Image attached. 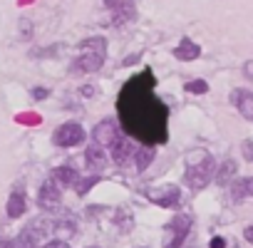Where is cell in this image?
<instances>
[{
    "label": "cell",
    "mask_w": 253,
    "mask_h": 248,
    "mask_svg": "<svg viewBox=\"0 0 253 248\" xmlns=\"http://www.w3.org/2000/svg\"><path fill=\"white\" fill-rule=\"evenodd\" d=\"M167 104L154 97V77L152 72H142L129 80L119 97V117L126 137H137L142 144H162L167 142Z\"/></svg>",
    "instance_id": "obj_1"
},
{
    "label": "cell",
    "mask_w": 253,
    "mask_h": 248,
    "mask_svg": "<svg viewBox=\"0 0 253 248\" xmlns=\"http://www.w3.org/2000/svg\"><path fill=\"white\" fill-rule=\"evenodd\" d=\"M104 60H107V40L102 38V35H94V38H87V40H82L80 42V47H77V57H75V62L70 65V72L75 75H92V72H97L102 65H104Z\"/></svg>",
    "instance_id": "obj_2"
},
{
    "label": "cell",
    "mask_w": 253,
    "mask_h": 248,
    "mask_svg": "<svg viewBox=\"0 0 253 248\" xmlns=\"http://www.w3.org/2000/svg\"><path fill=\"white\" fill-rule=\"evenodd\" d=\"M199 159H191L189 166H186V174H184V184L191 189V191H201L206 189L211 181H213V174H216V162L211 154L206 152H196Z\"/></svg>",
    "instance_id": "obj_3"
},
{
    "label": "cell",
    "mask_w": 253,
    "mask_h": 248,
    "mask_svg": "<svg viewBox=\"0 0 253 248\" xmlns=\"http://www.w3.org/2000/svg\"><path fill=\"white\" fill-rule=\"evenodd\" d=\"M191 223H194V218L189 213H174V218L164 228L162 248H181V243L186 241V236L191 231Z\"/></svg>",
    "instance_id": "obj_4"
},
{
    "label": "cell",
    "mask_w": 253,
    "mask_h": 248,
    "mask_svg": "<svg viewBox=\"0 0 253 248\" xmlns=\"http://www.w3.org/2000/svg\"><path fill=\"white\" fill-rule=\"evenodd\" d=\"M84 129L80 127L77 122H65V124H60V127L55 129V134H52V144L55 147H62V149H72V147H80L82 142H84Z\"/></svg>",
    "instance_id": "obj_5"
},
{
    "label": "cell",
    "mask_w": 253,
    "mask_h": 248,
    "mask_svg": "<svg viewBox=\"0 0 253 248\" xmlns=\"http://www.w3.org/2000/svg\"><path fill=\"white\" fill-rule=\"evenodd\" d=\"M134 152H137V147H134V142L126 137V134H119V137L109 144V154H112V162H114L117 166H129V164H134Z\"/></svg>",
    "instance_id": "obj_6"
},
{
    "label": "cell",
    "mask_w": 253,
    "mask_h": 248,
    "mask_svg": "<svg viewBox=\"0 0 253 248\" xmlns=\"http://www.w3.org/2000/svg\"><path fill=\"white\" fill-rule=\"evenodd\" d=\"M104 5L112 10V23L124 25L137 18V0H104Z\"/></svg>",
    "instance_id": "obj_7"
},
{
    "label": "cell",
    "mask_w": 253,
    "mask_h": 248,
    "mask_svg": "<svg viewBox=\"0 0 253 248\" xmlns=\"http://www.w3.org/2000/svg\"><path fill=\"white\" fill-rule=\"evenodd\" d=\"M38 204H40L42 211H55V208L62 204V189H60L52 179L42 181L40 194H38Z\"/></svg>",
    "instance_id": "obj_8"
},
{
    "label": "cell",
    "mask_w": 253,
    "mask_h": 248,
    "mask_svg": "<svg viewBox=\"0 0 253 248\" xmlns=\"http://www.w3.org/2000/svg\"><path fill=\"white\" fill-rule=\"evenodd\" d=\"M149 199H152L157 206H162V208H174V206H179V201H181V191H179V186H174V184H164V186H159V189H152Z\"/></svg>",
    "instance_id": "obj_9"
},
{
    "label": "cell",
    "mask_w": 253,
    "mask_h": 248,
    "mask_svg": "<svg viewBox=\"0 0 253 248\" xmlns=\"http://www.w3.org/2000/svg\"><path fill=\"white\" fill-rule=\"evenodd\" d=\"M122 132H119V127L114 124V119H104V122H99L97 127H94V132H92V139H94V147H109L117 137H119Z\"/></svg>",
    "instance_id": "obj_10"
},
{
    "label": "cell",
    "mask_w": 253,
    "mask_h": 248,
    "mask_svg": "<svg viewBox=\"0 0 253 248\" xmlns=\"http://www.w3.org/2000/svg\"><path fill=\"white\" fill-rule=\"evenodd\" d=\"M231 104L243 114V119H253V92L251 89H233Z\"/></svg>",
    "instance_id": "obj_11"
},
{
    "label": "cell",
    "mask_w": 253,
    "mask_h": 248,
    "mask_svg": "<svg viewBox=\"0 0 253 248\" xmlns=\"http://www.w3.org/2000/svg\"><path fill=\"white\" fill-rule=\"evenodd\" d=\"M84 164H87V169H89V174L92 176H99L102 171H104V166H107V157H104V149L102 147H87V152H84Z\"/></svg>",
    "instance_id": "obj_12"
},
{
    "label": "cell",
    "mask_w": 253,
    "mask_h": 248,
    "mask_svg": "<svg viewBox=\"0 0 253 248\" xmlns=\"http://www.w3.org/2000/svg\"><path fill=\"white\" fill-rule=\"evenodd\" d=\"M199 55H201V47H199L191 38H181V42L174 47V57L181 60V62H191V60H196Z\"/></svg>",
    "instance_id": "obj_13"
},
{
    "label": "cell",
    "mask_w": 253,
    "mask_h": 248,
    "mask_svg": "<svg viewBox=\"0 0 253 248\" xmlns=\"http://www.w3.org/2000/svg\"><path fill=\"white\" fill-rule=\"evenodd\" d=\"M253 194V179L251 176H236L231 181V199L238 204V201H246L248 196Z\"/></svg>",
    "instance_id": "obj_14"
},
{
    "label": "cell",
    "mask_w": 253,
    "mask_h": 248,
    "mask_svg": "<svg viewBox=\"0 0 253 248\" xmlns=\"http://www.w3.org/2000/svg\"><path fill=\"white\" fill-rule=\"evenodd\" d=\"M60 189H72L75 186V181L80 179V174L72 169V166H57L55 171H52V176H50Z\"/></svg>",
    "instance_id": "obj_15"
},
{
    "label": "cell",
    "mask_w": 253,
    "mask_h": 248,
    "mask_svg": "<svg viewBox=\"0 0 253 248\" xmlns=\"http://www.w3.org/2000/svg\"><path fill=\"white\" fill-rule=\"evenodd\" d=\"M25 208H28V201H25V194L18 189V191H13L10 194V199H8V216L10 218H20L23 213H25Z\"/></svg>",
    "instance_id": "obj_16"
},
{
    "label": "cell",
    "mask_w": 253,
    "mask_h": 248,
    "mask_svg": "<svg viewBox=\"0 0 253 248\" xmlns=\"http://www.w3.org/2000/svg\"><path fill=\"white\" fill-rule=\"evenodd\" d=\"M236 171H238V164H236L233 159H226V162L216 169V184H221V186L231 184V181L236 179Z\"/></svg>",
    "instance_id": "obj_17"
},
{
    "label": "cell",
    "mask_w": 253,
    "mask_h": 248,
    "mask_svg": "<svg viewBox=\"0 0 253 248\" xmlns=\"http://www.w3.org/2000/svg\"><path fill=\"white\" fill-rule=\"evenodd\" d=\"M154 154H157V149H154L152 144H142V147H137V152H134V164H137V169L144 171V169L154 162Z\"/></svg>",
    "instance_id": "obj_18"
},
{
    "label": "cell",
    "mask_w": 253,
    "mask_h": 248,
    "mask_svg": "<svg viewBox=\"0 0 253 248\" xmlns=\"http://www.w3.org/2000/svg\"><path fill=\"white\" fill-rule=\"evenodd\" d=\"M38 233H33L30 228H25V231H20L13 241H8V248H35L38 246Z\"/></svg>",
    "instance_id": "obj_19"
},
{
    "label": "cell",
    "mask_w": 253,
    "mask_h": 248,
    "mask_svg": "<svg viewBox=\"0 0 253 248\" xmlns=\"http://www.w3.org/2000/svg\"><path fill=\"white\" fill-rule=\"evenodd\" d=\"M18 33H20V40H30L35 35V23L30 18H20L18 20Z\"/></svg>",
    "instance_id": "obj_20"
},
{
    "label": "cell",
    "mask_w": 253,
    "mask_h": 248,
    "mask_svg": "<svg viewBox=\"0 0 253 248\" xmlns=\"http://www.w3.org/2000/svg\"><path fill=\"white\" fill-rule=\"evenodd\" d=\"M97 181H99V176H92V174H89L87 179H77L72 189L77 191V196H84V194H87V191H89V189H92V186H94Z\"/></svg>",
    "instance_id": "obj_21"
},
{
    "label": "cell",
    "mask_w": 253,
    "mask_h": 248,
    "mask_svg": "<svg viewBox=\"0 0 253 248\" xmlns=\"http://www.w3.org/2000/svg\"><path fill=\"white\" fill-rule=\"evenodd\" d=\"M184 89H186V92H194V94H206V92H209V82H204V80H194V82H186Z\"/></svg>",
    "instance_id": "obj_22"
},
{
    "label": "cell",
    "mask_w": 253,
    "mask_h": 248,
    "mask_svg": "<svg viewBox=\"0 0 253 248\" xmlns=\"http://www.w3.org/2000/svg\"><path fill=\"white\" fill-rule=\"evenodd\" d=\"M241 149H243V159H246V162H253V142L246 139V142L241 144Z\"/></svg>",
    "instance_id": "obj_23"
},
{
    "label": "cell",
    "mask_w": 253,
    "mask_h": 248,
    "mask_svg": "<svg viewBox=\"0 0 253 248\" xmlns=\"http://www.w3.org/2000/svg\"><path fill=\"white\" fill-rule=\"evenodd\" d=\"M45 248H70V243L67 241H50V243H45Z\"/></svg>",
    "instance_id": "obj_24"
},
{
    "label": "cell",
    "mask_w": 253,
    "mask_h": 248,
    "mask_svg": "<svg viewBox=\"0 0 253 248\" xmlns=\"http://www.w3.org/2000/svg\"><path fill=\"white\" fill-rule=\"evenodd\" d=\"M47 94H50V92H47L45 87H35V89H33V97H35V99H45Z\"/></svg>",
    "instance_id": "obj_25"
},
{
    "label": "cell",
    "mask_w": 253,
    "mask_h": 248,
    "mask_svg": "<svg viewBox=\"0 0 253 248\" xmlns=\"http://www.w3.org/2000/svg\"><path fill=\"white\" fill-rule=\"evenodd\" d=\"M211 248H226V238H211Z\"/></svg>",
    "instance_id": "obj_26"
},
{
    "label": "cell",
    "mask_w": 253,
    "mask_h": 248,
    "mask_svg": "<svg viewBox=\"0 0 253 248\" xmlns=\"http://www.w3.org/2000/svg\"><path fill=\"white\" fill-rule=\"evenodd\" d=\"M243 75H246V77H253V62H251V60L243 65Z\"/></svg>",
    "instance_id": "obj_27"
},
{
    "label": "cell",
    "mask_w": 253,
    "mask_h": 248,
    "mask_svg": "<svg viewBox=\"0 0 253 248\" xmlns=\"http://www.w3.org/2000/svg\"><path fill=\"white\" fill-rule=\"evenodd\" d=\"M82 94H84V97H94L97 89H94V87H82Z\"/></svg>",
    "instance_id": "obj_28"
},
{
    "label": "cell",
    "mask_w": 253,
    "mask_h": 248,
    "mask_svg": "<svg viewBox=\"0 0 253 248\" xmlns=\"http://www.w3.org/2000/svg\"><path fill=\"white\" fill-rule=\"evenodd\" d=\"M137 60H139V55H134V57H126V60H124V65H134Z\"/></svg>",
    "instance_id": "obj_29"
},
{
    "label": "cell",
    "mask_w": 253,
    "mask_h": 248,
    "mask_svg": "<svg viewBox=\"0 0 253 248\" xmlns=\"http://www.w3.org/2000/svg\"><path fill=\"white\" fill-rule=\"evenodd\" d=\"M246 241H253V228H251V226L246 228Z\"/></svg>",
    "instance_id": "obj_30"
},
{
    "label": "cell",
    "mask_w": 253,
    "mask_h": 248,
    "mask_svg": "<svg viewBox=\"0 0 253 248\" xmlns=\"http://www.w3.org/2000/svg\"><path fill=\"white\" fill-rule=\"evenodd\" d=\"M0 248H8V238L5 236H0Z\"/></svg>",
    "instance_id": "obj_31"
},
{
    "label": "cell",
    "mask_w": 253,
    "mask_h": 248,
    "mask_svg": "<svg viewBox=\"0 0 253 248\" xmlns=\"http://www.w3.org/2000/svg\"><path fill=\"white\" fill-rule=\"evenodd\" d=\"M87 248H97V246H87Z\"/></svg>",
    "instance_id": "obj_32"
}]
</instances>
